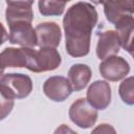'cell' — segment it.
<instances>
[{
	"instance_id": "1",
	"label": "cell",
	"mask_w": 134,
	"mask_h": 134,
	"mask_svg": "<svg viewBox=\"0 0 134 134\" xmlns=\"http://www.w3.org/2000/svg\"><path fill=\"white\" fill-rule=\"evenodd\" d=\"M97 12L88 2L72 4L63 18L65 47L69 55L82 58L89 53L91 32L97 22Z\"/></svg>"
},
{
	"instance_id": "2",
	"label": "cell",
	"mask_w": 134,
	"mask_h": 134,
	"mask_svg": "<svg viewBox=\"0 0 134 134\" xmlns=\"http://www.w3.org/2000/svg\"><path fill=\"white\" fill-rule=\"evenodd\" d=\"M0 91L10 99L25 98L32 91V81L24 73H6L0 79Z\"/></svg>"
},
{
	"instance_id": "3",
	"label": "cell",
	"mask_w": 134,
	"mask_h": 134,
	"mask_svg": "<svg viewBox=\"0 0 134 134\" xmlns=\"http://www.w3.org/2000/svg\"><path fill=\"white\" fill-rule=\"evenodd\" d=\"M35 52L34 48H15L7 47L0 52V70L5 68H27L28 70H35Z\"/></svg>"
},
{
	"instance_id": "4",
	"label": "cell",
	"mask_w": 134,
	"mask_h": 134,
	"mask_svg": "<svg viewBox=\"0 0 134 134\" xmlns=\"http://www.w3.org/2000/svg\"><path fill=\"white\" fill-rule=\"evenodd\" d=\"M69 118L77 127L88 129L96 122L97 110L91 107L85 98H79L69 108Z\"/></svg>"
},
{
	"instance_id": "5",
	"label": "cell",
	"mask_w": 134,
	"mask_h": 134,
	"mask_svg": "<svg viewBox=\"0 0 134 134\" xmlns=\"http://www.w3.org/2000/svg\"><path fill=\"white\" fill-rule=\"evenodd\" d=\"M130 71V65L122 57L112 55L99 64L100 75L110 82H117L126 77Z\"/></svg>"
},
{
	"instance_id": "6",
	"label": "cell",
	"mask_w": 134,
	"mask_h": 134,
	"mask_svg": "<svg viewBox=\"0 0 134 134\" xmlns=\"http://www.w3.org/2000/svg\"><path fill=\"white\" fill-rule=\"evenodd\" d=\"M9 43L17 44L25 48H35L37 46V35L31 23L17 22L9 26Z\"/></svg>"
},
{
	"instance_id": "7",
	"label": "cell",
	"mask_w": 134,
	"mask_h": 134,
	"mask_svg": "<svg viewBox=\"0 0 134 134\" xmlns=\"http://www.w3.org/2000/svg\"><path fill=\"white\" fill-rule=\"evenodd\" d=\"M72 91L73 89L68 79L61 75L50 76L43 84V92L53 102H64Z\"/></svg>"
},
{
	"instance_id": "8",
	"label": "cell",
	"mask_w": 134,
	"mask_h": 134,
	"mask_svg": "<svg viewBox=\"0 0 134 134\" xmlns=\"http://www.w3.org/2000/svg\"><path fill=\"white\" fill-rule=\"evenodd\" d=\"M86 100L95 110H104L111 103V87L106 81H95L88 87Z\"/></svg>"
},
{
	"instance_id": "9",
	"label": "cell",
	"mask_w": 134,
	"mask_h": 134,
	"mask_svg": "<svg viewBox=\"0 0 134 134\" xmlns=\"http://www.w3.org/2000/svg\"><path fill=\"white\" fill-rule=\"evenodd\" d=\"M37 35V46L40 48H57L62 39L60 26L55 22H42L35 28Z\"/></svg>"
},
{
	"instance_id": "10",
	"label": "cell",
	"mask_w": 134,
	"mask_h": 134,
	"mask_svg": "<svg viewBox=\"0 0 134 134\" xmlns=\"http://www.w3.org/2000/svg\"><path fill=\"white\" fill-rule=\"evenodd\" d=\"M32 4L34 1H6L5 19L8 26L17 22L31 23L34 20Z\"/></svg>"
},
{
	"instance_id": "11",
	"label": "cell",
	"mask_w": 134,
	"mask_h": 134,
	"mask_svg": "<svg viewBox=\"0 0 134 134\" xmlns=\"http://www.w3.org/2000/svg\"><path fill=\"white\" fill-rule=\"evenodd\" d=\"M62 63V58L55 48H40L35 52L34 72H45L57 69Z\"/></svg>"
},
{
	"instance_id": "12",
	"label": "cell",
	"mask_w": 134,
	"mask_h": 134,
	"mask_svg": "<svg viewBox=\"0 0 134 134\" xmlns=\"http://www.w3.org/2000/svg\"><path fill=\"white\" fill-rule=\"evenodd\" d=\"M120 41L115 30H106L98 35L96 44V55L99 60H105L119 52Z\"/></svg>"
},
{
	"instance_id": "13",
	"label": "cell",
	"mask_w": 134,
	"mask_h": 134,
	"mask_svg": "<svg viewBox=\"0 0 134 134\" xmlns=\"http://www.w3.org/2000/svg\"><path fill=\"white\" fill-rule=\"evenodd\" d=\"M104 13L107 20L115 24L126 16L133 15L134 3L131 0L127 1H108L104 2Z\"/></svg>"
},
{
	"instance_id": "14",
	"label": "cell",
	"mask_w": 134,
	"mask_h": 134,
	"mask_svg": "<svg viewBox=\"0 0 134 134\" xmlns=\"http://www.w3.org/2000/svg\"><path fill=\"white\" fill-rule=\"evenodd\" d=\"M116 28V32L118 35L120 41V47L127 50L130 54L133 53V30H134V18L133 15L126 16L125 18L120 19L118 22L114 24Z\"/></svg>"
},
{
	"instance_id": "15",
	"label": "cell",
	"mask_w": 134,
	"mask_h": 134,
	"mask_svg": "<svg viewBox=\"0 0 134 134\" xmlns=\"http://www.w3.org/2000/svg\"><path fill=\"white\" fill-rule=\"evenodd\" d=\"M92 75L91 68L86 64H73L68 71V81L75 91L83 90L89 83Z\"/></svg>"
},
{
	"instance_id": "16",
	"label": "cell",
	"mask_w": 134,
	"mask_h": 134,
	"mask_svg": "<svg viewBox=\"0 0 134 134\" xmlns=\"http://www.w3.org/2000/svg\"><path fill=\"white\" fill-rule=\"evenodd\" d=\"M39 12L43 16H61L64 13L66 2L60 1H39Z\"/></svg>"
},
{
	"instance_id": "17",
	"label": "cell",
	"mask_w": 134,
	"mask_h": 134,
	"mask_svg": "<svg viewBox=\"0 0 134 134\" xmlns=\"http://www.w3.org/2000/svg\"><path fill=\"white\" fill-rule=\"evenodd\" d=\"M118 93L121 100L132 106L134 104V92H133V76H129L128 79L124 80L118 88Z\"/></svg>"
},
{
	"instance_id": "18",
	"label": "cell",
	"mask_w": 134,
	"mask_h": 134,
	"mask_svg": "<svg viewBox=\"0 0 134 134\" xmlns=\"http://www.w3.org/2000/svg\"><path fill=\"white\" fill-rule=\"evenodd\" d=\"M14 99L8 98L0 91V120H3L5 117L8 116L14 108Z\"/></svg>"
},
{
	"instance_id": "19",
	"label": "cell",
	"mask_w": 134,
	"mask_h": 134,
	"mask_svg": "<svg viewBox=\"0 0 134 134\" xmlns=\"http://www.w3.org/2000/svg\"><path fill=\"white\" fill-rule=\"evenodd\" d=\"M90 134H116V131L114 127L109 124H100L96 126Z\"/></svg>"
},
{
	"instance_id": "20",
	"label": "cell",
	"mask_w": 134,
	"mask_h": 134,
	"mask_svg": "<svg viewBox=\"0 0 134 134\" xmlns=\"http://www.w3.org/2000/svg\"><path fill=\"white\" fill-rule=\"evenodd\" d=\"M53 134H77V133L73 131L71 128H69L67 125H61L54 130Z\"/></svg>"
},
{
	"instance_id": "21",
	"label": "cell",
	"mask_w": 134,
	"mask_h": 134,
	"mask_svg": "<svg viewBox=\"0 0 134 134\" xmlns=\"http://www.w3.org/2000/svg\"><path fill=\"white\" fill-rule=\"evenodd\" d=\"M8 39V35H7V31L5 29V27L3 26L2 23H0V46Z\"/></svg>"
},
{
	"instance_id": "22",
	"label": "cell",
	"mask_w": 134,
	"mask_h": 134,
	"mask_svg": "<svg viewBox=\"0 0 134 134\" xmlns=\"http://www.w3.org/2000/svg\"><path fill=\"white\" fill-rule=\"evenodd\" d=\"M3 75V70H0V77Z\"/></svg>"
}]
</instances>
